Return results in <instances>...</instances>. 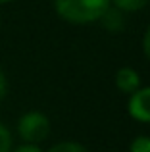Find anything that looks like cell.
<instances>
[{
  "mask_svg": "<svg viewBox=\"0 0 150 152\" xmlns=\"http://www.w3.org/2000/svg\"><path fill=\"white\" fill-rule=\"evenodd\" d=\"M0 2H10V0H0Z\"/></svg>",
  "mask_w": 150,
  "mask_h": 152,
  "instance_id": "7c38bea8",
  "label": "cell"
},
{
  "mask_svg": "<svg viewBox=\"0 0 150 152\" xmlns=\"http://www.w3.org/2000/svg\"><path fill=\"white\" fill-rule=\"evenodd\" d=\"M143 50H144V54H146V58L150 60V27L146 29V33H144V39H143Z\"/></svg>",
  "mask_w": 150,
  "mask_h": 152,
  "instance_id": "8fae6325",
  "label": "cell"
},
{
  "mask_svg": "<svg viewBox=\"0 0 150 152\" xmlns=\"http://www.w3.org/2000/svg\"><path fill=\"white\" fill-rule=\"evenodd\" d=\"M131 152H150V137H137L131 142Z\"/></svg>",
  "mask_w": 150,
  "mask_h": 152,
  "instance_id": "ba28073f",
  "label": "cell"
},
{
  "mask_svg": "<svg viewBox=\"0 0 150 152\" xmlns=\"http://www.w3.org/2000/svg\"><path fill=\"white\" fill-rule=\"evenodd\" d=\"M6 93H8V81H6V75H4L2 67H0V102L4 100Z\"/></svg>",
  "mask_w": 150,
  "mask_h": 152,
  "instance_id": "9c48e42d",
  "label": "cell"
},
{
  "mask_svg": "<svg viewBox=\"0 0 150 152\" xmlns=\"http://www.w3.org/2000/svg\"><path fill=\"white\" fill-rule=\"evenodd\" d=\"M14 152H42L41 148H39L37 145H31V142H27V145H21V146H17Z\"/></svg>",
  "mask_w": 150,
  "mask_h": 152,
  "instance_id": "30bf717a",
  "label": "cell"
},
{
  "mask_svg": "<svg viewBox=\"0 0 150 152\" xmlns=\"http://www.w3.org/2000/svg\"><path fill=\"white\" fill-rule=\"evenodd\" d=\"M119 12H139L150 2V0H110Z\"/></svg>",
  "mask_w": 150,
  "mask_h": 152,
  "instance_id": "5b68a950",
  "label": "cell"
},
{
  "mask_svg": "<svg viewBox=\"0 0 150 152\" xmlns=\"http://www.w3.org/2000/svg\"><path fill=\"white\" fill-rule=\"evenodd\" d=\"M54 8L69 23H92L108 12L110 0H54Z\"/></svg>",
  "mask_w": 150,
  "mask_h": 152,
  "instance_id": "6da1fadb",
  "label": "cell"
},
{
  "mask_svg": "<svg viewBox=\"0 0 150 152\" xmlns=\"http://www.w3.org/2000/svg\"><path fill=\"white\" fill-rule=\"evenodd\" d=\"M116 87L125 94L135 93V91L141 87L139 73H137L133 67H121V69L116 73Z\"/></svg>",
  "mask_w": 150,
  "mask_h": 152,
  "instance_id": "277c9868",
  "label": "cell"
},
{
  "mask_svg": "<svg viewBox=\"0 0 150 152\" xmlns=\"http://www.w3.org/2000/svg\"><path fill=\"white\" fill-rule=\"evenodd\" d=\"M0 152H12V135L2 123H0Z\"/></svg>",
  "mask_w": 150,
  "mask_h": 152,
  "instance_id": "52a82bcc",
  "label": "cell"
},
{
  "mask_svg": "<svg viewBox=\"0 0 150 152\" xmlns=\"http://www.w3.org/2000/svg\"><path fill=\"white\" fill-rule=\"evenodd\" d=\"M17 133L25 142L37 145V142L44 141L48 137L50 121L41 112H27L25 115H21V119L17 123Z\"/></svg>",
  "mask_w": 150,
  "mask_h": 152,
  "instance_id": "7a4b0ae2",
  "label": "cell"
},
{
  "mask_svg": "<svg viewBox=\"0 0 150 152\" xmlns=\"http://www.w3.org/2000/svg\"><path fill=\"white\" fill-rule=\"evenodd\" d=\"M48 152H89V150L79 142H58Z\"/></svg>",
  "mask_w": 150,
  "mask_h": 152,
  "instance_id": "8992f818",
  "label": "cell"
},
{
  "mask_svg": "<svg viewBox=\"0 0 150 152\" xmlns=\"http://www.w3.org/2000/svg\"><path fill=\"white\" fill-rule=\"evenodd\" d=\"M127 110L137 121L150 123V87H139L135 93H131Z\"/></svg>",
  "mask_w": 150,
  "mask_h": 152,
  "instance_id": "3957f363",
  "label": "cell"
}]
</instances>
